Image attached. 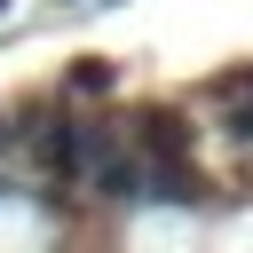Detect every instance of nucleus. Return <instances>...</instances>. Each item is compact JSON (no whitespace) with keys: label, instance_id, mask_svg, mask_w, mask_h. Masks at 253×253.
<instances>
[{"label":"nucleus","instance_id":"1","mask_svg":"<svg viewBox=\"0 0 253 253\" xmlns=\"http://www.w3.org/2000/svg\"><path fill=\"white\" fill-rule=\"evenodd\" d=\"M134 158L142 166H190V126L174 111H142L134 119Z\"/></svg>","mask_w":253,"mask_h":253},{"label":"nucleus","instance_id":"2","mask_svg":"<svg viewBox=\"0 0 253 253\" xmlns=\"http://www.w3.org/2000/svg\"><path fill=\"white\" fill-rule=\"evenodd\" d=\"M213 103H221V126H229L237 142H253V63L221 71V79H213Z\"/></svg>","mask_w":253,"mask_h":253},{"label":"nucleus","instance_id":"3","mask_svg":"<svg viewBox=\"0 0 253 253\" xmlns=\"http://www.w3.org/2000/svg\"><path fill=\"white\" fill-rule=\"evenodd\" d=\"M63 87H71V95H111V87H119V63H103V55H79V63L63 71Z\"/></svg>","mask_w":253,"mask_h":253},{"label":"nucleus","instance_id":"4","mask_svg":"<svg viewBox=\"0 0 253 253\" xmlns=\"http://www.w3.org/2000/svg\"><path fill=\"white\" fill-rule=\"evenodd\" d=\"M55 8H79V0H55Z\"/></svg>","mask_w":253,"mask_h":253},{"label":"nucleus","instance_id":"5","mask_svg":"<svg viewBox=\"0 0 253 253\" xmlns=\"http://www.w3.org/2000/svg\"><path fill=\"white\" fill-rule=\"evenodd\" d=\"M0 16H8V0H0Z\"/></svg>","mask_w":253,"mask_h":253},{"label":"nucleus","instance_id":"6","mask_svg":"<svg viewBox=\"0 0 253 253\" xmlns=\"http://www.w3.org/2000/svg\"><path fill=\"white\" fill-rule=\"evenodd\" d=\"M0 190H8V182H0Z\"/></svg>","mask_w":253,"mask_h":253}]
</instances>
